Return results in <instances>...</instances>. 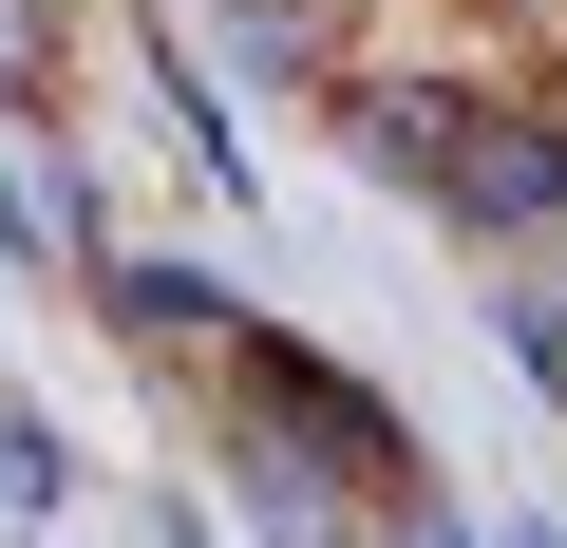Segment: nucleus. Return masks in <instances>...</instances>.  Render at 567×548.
Wrapping results in <instances>:
<instances>
[{
  "instance_id": "1",
  "label": "nucleus",
  "mask_w": 567,
  "mask_h": 548,
  "mask_svg": "<svg viewBox=\"0 0 567 548\" xmlns=\"http://www.w3.org/2000/svg\"><path fill=\"white\" fill-rule=\"evenodd\" d=\"M20 58H39V0H0V76H20Z\"/></svg>"
}]
</instances>
